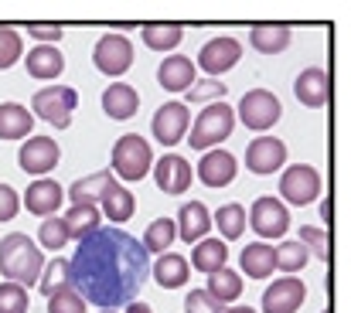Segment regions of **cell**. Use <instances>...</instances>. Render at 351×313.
<instances>
[{
	"mask_svg": "<svg viewBox=\"0 0 351 313\" xmlns=\"http://www.w3.org/2000/svg\"><path fill=\"white\" fill-rule=\"evenodd\" d=\"M150 276V255L123 228H96L69 259V286L99 310H119L136 300Z\"/></svg>",
	"mask_w": 351,
	"mask_h": 313,
	"instance_id": "obj_1",
	"label": "cell"
},
{
	"mask_svg": "<svg viewBox=\"0 0 351 313\" xmlns=\"http://www.w3.org/2000/svg\"><path fill=\"white\" fill-rule=\"evenodd\" d=\"M41 269H45V255L34 238H27L24 231H10L0 238V276L7 283L27 290L31 283H38Z\"/></svg>",
	"mask_w": 351,
	"mask_h": 313,
	"instance_id": "obj_2",
	"label": "cell"
},
{
	"mask_svg": "<svg viewBox=\"0 0 351 313\" xmlns=\"http://www.w3.org/2000/svg\"><path fill=\"white\" fill-rule=\"evenodd\" d=\"M150 167H154V150L140 133H123L113 143V177L117 181L136 184L150 174Z\"/></svg>",
	"mask_w": 351,
	"mask_h": 313,
	"instance_id": "obj_3",
	"label": "cell"
},
{
	"mask_svg": "<svg viewBox=\"0 0 351 313\" xmlns=\"http://www.w3.org/2000/svg\"><path fill=\"white\" fill-rule=\"evenodd\" d=\"M75 105H79V92L72 86H45L31 96V116H34V123L45 119L55 129H69Z\"/></svg>",
	"mask_w": 351,
	"mask_h": 313,
	"instance_id": "obj_4",
	"label": "cell"
},
{
	"mask_svg": "<svg viewBox=\"0 0 351 313\" xmlns=\"http://www.w3.org/2000/svg\"><path fill=\"white\" fill-rule=\"evenodd\" d=\"M235 129V109L229 103H212L202 109V116L191 126V150H215L222 140H229Z\"/></svg>",
	"mask_w": 351,
	"mask_h": 313,
	"instance_id": "obj_5",
	"label": "cell"
},
{
	"mask_svg": "<svg viewBox=\"0 0 351 313\" xmlns=\"http://www.w3.org/2000/svg\"><path fill=\"white\" fill-rule=\"evenodd\" d=\"M235 116H239L242 126H249V129H256V133L263 136L266 129H273V126L280 123L283 105H280V99H276L269 89H252V92H245V96L239 99Z\"/></svg>",
	"mask_w": 351,
	"mask_h": 313,
	"instance_id": "obj_6",
	"label": "cell"
},
{
	"mask_svg": "<svg viewBox=\"0 0 351 313\" xmlns=\"http://www.w3.org/2000/svg\"><path fill=\"white\" fill-rule=\"evenodd\" d=\"M280 198H283V205H293V208H304V205L317 201L321 198V174H317V167L290 164L280 174Z\"/></svg>",
	"mask_w": 351,
	"mask_h": 313,
	"instance_id": "obj_7",
	"label": "cell"
},
{
	"mask_svg": "<svg viewBox=\"0 0 351 313\" xmlns=\"http://www.w3.org/2000/svg\"><path fill=\"white\" fill-rule=\"evenodd\" d=\"M245 221H249V228L259 235V242H266V238H283L287 228H290V208H287L280 198L263 195V198L252 201Z\"/></svg>",
	"mask_w": 351,
	"mask_h": 313,
	"instance_id": "obj_8",
	"label": "cell"
},
{
	"mask_svg": "<svg viewBox=\"0 0 351 313\" xmlns=\"http://www.w3.org/2000/svg\"><path fill=\"white\" fill-rule=\"evenodd\" d=\"M93 65L110 79L126 75L130 65H133V41L123 38V34H103L93 48Z\"/></svg>",
	"mask_w": 351,
	"mask_h": 313,
	"instance_id": "obj_9",
	"label": "cell"
},
{
	"mask_svg": "<svg viewBox=\"0 0 351 313\" xmlns=\"http://www.w3.org/2000/svg\"><path fill=\"white\" fill-rule=\"evenodd\" d=\"M62 160V150L51 136H27L21 147H17V164L24 174H34V177H45L58 167Z\"/></svg>",
	"mask_w": 351,
	"mask_h": 313,
	"instance_id": "obj_10",
	"label": "cell"
},
{
	"mask_svg": "<svg viewBox=\"0 0 351 313\" xmlns=\"http://www.w3.org/2000/svg\"><path fill=\"white\" fill-rule=\"evenodd\" d=\"M150 129H154V140L160 147H178L191 129V109L184 103H164L154 112Z\"/></svg>",
	"mask_w": 351,
	"mask_h": 313,
	"instance_id": "obj_11",
	"label": "cell"
},
{
	"mask_svg": "<svg viewBox=\"0 0 351 313\" xmlns=\"http://www.w3.org/2000/svg\"><path fill=\"white\" fill-rule=\"evenodd\" d=\"M287 164V143L276 140V136H256L249 147H245V171L249 174H259V177H269L276 174L280 167Z\"/></svg>",
	"mask_w": 351,
	"mask_h": 313,
	"instance_id": "obj_12",
	"label": "cell"
},
{
	"mask_svg": "<svg viewBox=\"0 0 351 313\" xmlns=\"http://www.w3.org/2000/svg\"><path fill=\"white\" fill-rule=\"evenodd\" d=\"M154 181H157V188L164 191V195H171V198H181L188 188H191V181H195V171H191V164L181 157V153H164L160 160H154Z\"/></svg>",
	"mask_w": 351,
	"mask_h": 313,
	"instance_id": "obj_13",
	"label": "cell"
},
{
	"mask_svg": "<svg viewBox=\"0 0 351 313\" xmlns=\"http://www.w3.org/2000/svg\"><path fill=\"white\" fill-rule=\"evenodd\" d=\"M239 58H242V45L229 34H222V38H212V41L202 45L195 65H202L208 72V79H219V75H226L229 68L239 65Z\"/></svg>",
	"mask_w": 351,
	"mask_h": 313,
	"instance_id": "obj_14",
	"label": "cell"
},
{
	"mask_svg": "<svg viewBox=\"0 0 351 313\" xmlns=\"http://www.w3.org/2000/svg\"><path fill=\"white\" fill-rule=\"evenodd\" d=\"M62 205H65V188L58 181H51V177H34L27 184L24 198H21V208H27L31 214H38V218L58 214Z\"/></svg>",
	"mask_w": 351,
	"mask_h": 313,
	"instance_id": "obj_15",
	"label": "cell"
},
{
	"mask_svg": "<svg viewBox=\"0 0 351 313\" xmlns=\"http://www.w3.org/2000/svg\"><path fill=\"white\" fill-rule=\"evenodd\" d=\"M195 174H198V181L205 184V188H229L235 181V174H239V160H235L229 150H205L202 153V160H198V167H195Z\"/></svg>",
	"mask_w": 351,
	"mask_h": 313,
	"instance_id": "obj_16",
	"label": "cell"
},
{
	"mask_svg": "<svg viewBox=\"0 0 351 313\" xmlns=\"http://www.w3.org/2000/svg\"><path fill=\"white\" fill-rule=\"evenodd\" d=\"M304 300H307V286L297 276H287L263 290V313H297Z\"/></svg>",
	"mask_w": 351,
	"mask_h": 313,
	"instance_id": "obj_17",
	"label": "cell"
},
{
	"mask_svg": "<svg viewBox=\"0 0 351 313\" xmlns=\"http://www.w3.org/2000/svg\"><path fill=\"white\" fill-rule=\"evenodd\" d=\"M293 96H297V103H304L307 109L328 105V99H331V75L324 68H317V65L304 68L293 79Z\"/></svg>",
	"mask_w": 351,
	"mask_h": 313,
	"instance_id": "obj_18",
	"label": "cell"
},
{
	"mask_svg": "<svg viewBox=\"0 0 351 313\" xmlns=\"http://www.w3.org/2000/svg\"><path fill=\"white\" fill-rule=\"evenodd\" d=\"M195 79H198V72H195V62L188 55H167L157 65V82L164 92H188Z\"/></svg>",
	"mask_w": 351,
	"mask_h": 313,
	"instance_id": "obj_19",
	"label": "cell"
},
{
	"mask_svg": "<svg viewBox=\"0 0 351 313\" xmlns=\"http://www.w3.org/2000/svg\"><path fill=\"white\" fill-rule=\"evenodd\" d=\"M174 228H178V238H184V242L195 245V242L208 238V231H212V214H208V208H205L202 201H184L181 211H178Z\"/></svg>",
	"mask_w": 351,
	"mask_h": 313,
	"instance_id": "obj_20",
	"label": "cell"
},
{
	"mask_svg": "<svg viewBox=\"0 0 351 313\" xmlns=\"http://www.w3.org/2000/svg\"><path fill=\"white\" fill-rule=\"evenodd\" d=\"M24 68H27L31 79L48 82V79H58V75L65 72V55H62L55 45H34V48L27 51V58H24Z\"/></svg>",
	"mask_w": 351,
	"mask_h": 313,
	"instance_id": "obj_21",
	"label": "cell"
},
{
	"mask_svg": "<svg viewBox=\"0 0 351 313\" xmlns=\"http://www.w3.org/2000/svg\"><path fill=\"white\" fill-rule=\"evenodd\" d=\"M99 214H106L113 225H126L130 218H133V211H136V198H133V191L126 188V184H119L113 181L106 191H103V198H99Z\"/></svg>",
	"mask_w": 351,
	"mask_h": 313,
	"instance_id": "obj_22",
	"label": "cell"
},
{
	"mask_svg": "<svg viewBox=\"0 0 351 313\" xmlns=\"http://www.w3.org/2000/svg\"><path fill=\"white\" fill-rule=\"evenodd\" d=\"M226 262H229V245L222 242V238H202V242H195V249H191V262H188V269H198V273H205V276H212V273H219V269H226Z\"/></svg>",
	"mask_w": 351,
	"mask_h": 313,
	"instance_id": "obj_23",
	"label": "cell"
},
{
	"mask_svg": "<svg viewBox=\"0 0 351 313\" xmlns=\"http://www.w3.org/2000/svg\"><path fill=\"white\" fill-rule=\"evenodd\" d=\"M239 269H242L249 279H269L273 269H276L273 245H269V242H249V245L239 252Z\"/></svg>",
	"mask_w": 351,
	"mask_h": 313,
	"instance_id": "obj_24",
	"label": "cell"
},
{
	"mask_svg": "<svg viewBox=\"0 0 351 313\" xmlns=\"http://www.w3.org/2000/svg\"><path fill=\"white\" fill-rule=\"evenodd\" d=\"M290 41H293V31L287 24H252L249 27V45L259 55H280L290 48Z\"/></svg>",
	"mask_w": 351,
	"mask_h": 313,
	"instance_id": "obj_25",
	"label": "cell"
},
{
	"mask_svg": "<svg viewBox=\"0 0 351 313\" xmlns=\"http://www.w3.org/2000/svg\"><path fill=\"white\" fill-rule=\"evenodd\" d=\"M136 109H140V96H136V89L126 86V82H113V86L103 92V112H106L110 119H117V123L133 119Z\"/></svg>",
	"mask_w": 351,
	"mask_h": 313,
	"instance_id": "obj_26",
	"label": "cell"
},
{
	"mask_svg": "<svg viewBox=\"0 0 351 313\" xmlns=\"http://www.w3.org/2000/svg\"><path fill=\"white\" fill-rule=\"evenodd\" d=\"M34 129L31 109L21 103H0V140H27Z\"/></svg>",
	"mask_w": 351,
	"mask_h": 313,
	"instance_id": "obj_27",
	"label": "cell"
},
{
	"mask_svg": "<svg viewBox=\"0 0 351 313\" xmlns=\"http://www.w3.org/2000/svg\"><path fill=\"white\" fill-rule=\"evenodd\" d=\"M150 273H154V283H157L160 290H178V286H184L188 276H191L188 259H184V255H174V252L157 255V262H154Z\"/></svg>",
	"mask_w": 351,
	"mask_h": 313,
	"instance_id": "obj_28",
	"label": "cell"
},
{
	"mask_svg": "<svg viewBox=\"0 0 351 313\" xmlns=\"http://www.w3.org/2000/svg\"><path fill=\"white\" fill-rule=\"evenodd\" d=\"M99 208L96 205H72V208L62 214V225H65V231H69V242L75 238V242H82L86 235H93L96 228H99Z\"/></svg>",
	"mask_w": 351,
	"mask_h": 313,
	"instance_id": "obj_29",
	"label": "cell"
},
{
	"mask_svg": "<svg viewBox=\"0 0 351 313\" xmlns=\"http://www.w3.org/2000/svg\"><path fill=\"white\" fill-rule=\"evenodd\" d=\"M117 177L110 174V171H99V174H89V177H82V181H75L69 191H65V201H72V205H96L99 198H103V191L113 184Z\"/></svg>",
	"mask_w": 351,
	"mask_h": 313,
	"instance_id": "obj_30",
	"label": "cell"
},
{
	"mask_svg": "<svg viewBox=\"0 0 351 313\" xmlns=\"http://www.w3.org/2000/svg\"><path fill=\"white\" fill-rule=\"evenodd\" d=\"M242 290H245V283H242V276L235 273V269H219V273H212L208 276V286H205V293L212 297V300H219L222 307H229L235 303L239 297H242Z\"/></svg>",
	"mask_w": 351,
	"mask_h": 313,
	"instance_id": "obj_31",
	"label": "cell"
},
{
	"mask_svg": "<svg viewBox=\"0 0 351 313\" xmlns=\"http://www.w3.org/2000/svg\"><path fill=\"white\" fill-rule=\"evenodd\" d=\"M140 38L150 51H174L184 41V27L181 24H143Z\"/></svg>",
	"mask_w": 351,
	"mask_h": 313,
	"instance_id": "obj_32",
	"label": "cell"
},
{
	"mask_svg": "<svg viewBox=\"0 0 351 313\" xmlns=\"http://www.w3.org/2000/svg\"><path fill=\"white\" fill-rule=\"evenodd\" d=\"M174 238H178V228H174V221L171 218H154L150 225H147V231H143V252L147 255H164L171 245H174Z\"/></svg>",
	"mask_w": 351,
	"mask_h": 313,
	"instance_id": "obj_33",
	"label": "cell"
},
{
	"mask_svg": "<svg viewBox=\"0 0 351 313\" xmlns=\"http://www.w3.org/2000/svg\"><path fill=\"white\" fill-rule=\"evenodd\" d=\"M273 255H276V269H283V273H304V266L311 262V252H307V245L300 242V238H287V242H280L276 249H273Z\"/></svg>",
	"mask_w": 351,
	"mask_h": 313,
	"instance_id": "obj_34",
	"label": "cell"
},
{
	"mask_svg": "<svg viewBox=\"0 0 351 313\" xmlns=\"http://www.w3.org/2000/svg\"><path fill=\"white\" fill-rule=\"evenodd\" d=\"M212 225L219 228V235H222V242H235V238H242V231H245V208L242 205H222V208L212 214Z\"/></svg>",
	"mask_w": 351,
	"mask_h": 313,
	"instance_id": "obj_35",
	"label": "cell"
},
{
	"mask_svg": "<svg viewBox=\"0 0 351 313\" xmlns=\"http://www.w3.org/2000/svg\"><path fill=\"white\" fill-rule=\"evenodd\" d=\"M65 286H69V259L55 255L51 262H45V269H41V276H38V290H41L45 297H51L55 290H65Z\"/></svg>",
	"mask_w": 351,
	"mask_h": 313,
	"instance_id": "obj_36",
	"label": "cell"
},
{
	"mask_svg": "<svg viewBox=\"0 0 351 313\" xmlns=\"http://www.w3.org/2000/svg\"><path fill=\"white\" fill-rule=\"evenodd\" d=\"M65 245H69V231H65L62 218H58V214L41 218V225H38V249L58 252V249H65Z\"/></svg>",
	"mask_w": 351,
	"mask_h": 313,
	"instance_id": "obj_37",
	"label": "cell"
},
{
	"mask_svg": "<svg viewBox=\"0 0 351 313\" xmlns=\"http://www.w3.org/2000/svg\"><path fill=\"white\" fill-rule=\"evenodd\" d=\"M226 92H229V89H226V82H222V79H195V82H191V89L184 92V99H188V103H208L212 105V103H222V99H226Z\"/></svg>",
	"mask_w": 351,
	"mask_h": 313,
	"instance_id": "obj_38",
	"label": "cell"
},
{
	"mask_svg": "<svg viewBox=\"0 0 351 313\" xmlns=\"http://www.w3.org/2000/svg\"><path fill=\"white\" fill-rule=\"evenodd\" d=\"M300 242L307 245L311 259L331 262V231H324V228H314V225H300Z\"/></svg>",
	"mask_w": 351,
	"mask_h": 313,
	"instance_id": "obj_39",
	"label": "cell"
},
{
	"mask_svg": "<svg viewBox=\"0 0 351 313\" xmlns=\"http://www.w3.org/2000/svg\"><path fill=\"white\" fill-rule=\"evenodd\" d=\"M21 55H24V41H21V34H17L14 27L0 24V72L10 68V65H17Z\"/></svg>",
	"mask_w": 351,
	"mask_h": 313,
	"instance_id": "obj_40",
	"label": "cell"
},
{
	"mask_svg": "<svg viewBox=\"0 0 351 313\" xmlns=\"http://www.w3.org/2000/svg\"><path fill=\"white\" fill-rule=\"evenodd\" d=\"M27 290L17 283H0V313H27Z\"/></svg>",
	"mask_w": 351,
	"mask_h": 313,
	"instance_id": "obj_41",
	"label": "cell"
},
{
	"mask_svg": "<svg viewBox=\"0 0 351 313\" xmlns=\"http://www.w3.org/2000/svg\"><path fill=\"white\" fill-rule=\"evenodd\" d=\"M48 313H86V300H82L72 286L55 290V293L48 297Z\"/></svg>",
	"mask_w": 351,
	"mask_h": 313,
	"instance_id": "obj_42",
	"label": "cell"
},
{
	"mask_svg": "<svg viewBox=\"0 0 351 313\" xmlns=\"http://www.w3.org/2000/svg\"><path fill=\"white\" fill-rule=\"evenodd\" d=\"M226 307L219 303V300H212L205 290H191L188 297H184V313H222Z\"/></svg>",
	"mask_w": 351,
	"mask_h": 313,
	"instance_id": "obj_43",
	"label": "cell"
},
{
	"mask_svg": "<svg viewBox=\"0 0 351 313\" xmlns=\"http://www.w3.org/2000/svg\"><path fill=\"white\" fill-rule=\"evenodd\" d=\"M21 211V195L10 184H0V221H14Z\"/></svg>",
	"mask_w": 351,
	"mask_h": 313,
	"instance_id": "obj_44",
	"label": "cell"
},
{
	"mask_svg": "<svg viewBox=\"0 0 351 313\" xmlns=\"http://www.w3.org/2000/svg\"><path fill=\"white\" fill-rule=\"evenodd\" d=\"M27 34L38 38L41 45H51V41L62 38V27H58V24H38V21H34V24H27Z\"/></svg>",
	"mask_w": 351,
	"mask_h": 313,
	"instance_id": "obj_45",
	"label": "cell"
},
{
	"mask_svg": "<svg viewBox=\"0 0 351 313\" xmlns=\"http://www.w3.org/2000/svg\"><path fill=\"white\" fill-rule=\"evenodd\" d=\"M126 313H154L147 303H140V300H133V303H126Z\"/></svg>",
	"mask_w": 351,
	"mask_h": 313,
	"instance_id": "obj_46",
	"label": "cell"
},
{
	"mask_svg": "<svg viewBox=\"0 0 351 313\" xmlns=\"http://www.w3.org/2000/svg\"><path fill=\"white\" fill-rule=\"evenodd\" d=\"M321 218L331 225V201H324V205H321Z\"/></svg>",
	"mask_w": 351,
	"mask_h": 313,
	"instance_id": "obj_47",
	"label": "cell"
},
{
	"mask_svg": "<svg viewBox=\"0 0 351 313\" xmlns=\"http://www.w3.org/2000/svg\"><path fill=\"white\" fill-rule=\"evenodd\" d=\"M222 313H256V310H252V307H226Z\"/></svg>",
	"mask_w": 351,
	"mask_h": 313,
	"instance_id": "obj_48",
	"label": "cell"
},
{
	"mask_svg": "<svg viewBox=\"0 0 351 313\" xmlns=\"http://www.w3.org/2000/svg\"><path fill=\"white\" fill-rule=\"evenodd\" d=\"M99 313H119V310H99Z\"/></svg>",
	"mask_w": 351,
	"mask_h": 313,
	"instance_id": "obj_49",
	"label": "cell"
},
{
	"mask_svg": "<svg viewBox=\"0 0 351 313\" xmlns=\"http://www.w3.org/2000/svg\"><path fill=\"white\" fill-rule=\"evenodd\" d=\"M321 313H331V310H321Z\"/></svg>",
	"mask_w": 351,
	"mask_h": 313,
	"instance_id": "obj_50",
	"label": "cell"
}]
</instances>
